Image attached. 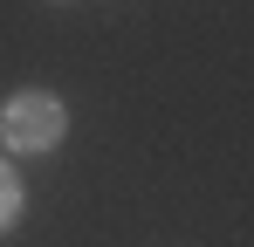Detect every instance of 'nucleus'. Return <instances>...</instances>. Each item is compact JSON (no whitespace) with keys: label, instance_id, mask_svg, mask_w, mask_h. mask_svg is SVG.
<instances>
[{"label":"nucleus","instance_id":"2","mask_svg":"<svg viewBox=\"0 0 254 247\" xmlns=\"http://www.w3.org/2000/svg\"><path fill=\"white\" fill-rule=\"evenodd\" d=\"M14 213H21V185H14V172H7V158H0V234L14 227Z\"/></svg>","mask_w":254,"mask_h":247},{"label":"nucleus","instance_id":"1","mask_svg":"<svg viewBox=\"0 0 254 247\" xmlns=\"http://www.w3.org/2000/svg\"><path fill=\"white\" fill-rule=\"evenodd\" d=\"M62 103L48 96V89H21V96H7V110H0V137H7V151H55L62 144Z\"/></svg>","mask_w":254,"mask_h":247}]
</instances>
